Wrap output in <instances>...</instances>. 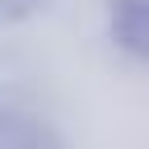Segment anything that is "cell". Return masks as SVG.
I'll return each mask as SVG.
<instances>
[{"instance_id":"3957f363","label":"cell","mask_w":149,"mask_h":149,"mask_svg":"<svg viewBox=\"0 0 149 149\" xmlns=\"http://www.w3.org/2000/svg\"><path fill=\"white\" fill-rule=\"evenodd\" d=\"M51 0H0V28L5 23H23V19H37Z\"/></svg>"},{"instance_id":"6da1fadb","label":"cell","mask_w":149,"mask_h":149,"mask_svg":"<svg viewBox=\"0 0 149 149\" xmlns=\"http://www.w3.org/2000/svg\"><path fill=\"white\" fill-rule=\"evenodd\" d=\"M37 144H61V135L14 98H0V149H37Z\"/></svg>"},{"instance_id":"7a4b0ae2","label":"cell","mask_w":149,"mask_h":149,"mask_svg":"<svg viewBox=\"0 0 149 149\" xmlns=\"http://www.w3.org/2000/svg\"><path fill=\"white\" fill-rule=\"evenodd\" d=\"M107 37L126 56L149 61V0H112L107 9Z\"/></svg>"}]
</instances>
